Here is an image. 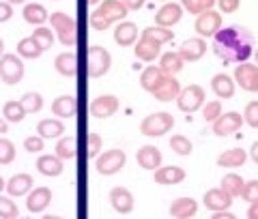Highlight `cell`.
Returning a JSON list of instances; mask_svg holds the SVG:
<instances>
[{
    "label": "cell",
    "mask_w": 258,
    "mask_h": 219,
    "mask_svg": "<svg viewBox=\"0 0 258 219\" xmlns=\"http://www.w3.org/2000/svg\"><path fill=\"white\" fill-rule=\"evenodd\" d=\"M176 105L183 112H196L198 108L205 105V88L198 84H189L187 88H181L179 97H176Z\"/></svg>",
    "instance_id": "obj_7"
},
{
    "label": "cell",
    "mask_w": 258,
    "mask_h": 219,
    "mask_svg": "<svg viewBox=\"0 0 258 219\" xmlns=\"http://www.w3.org/2000/svg\"><path fill=\"white\" fill-rule=\"evenodd\" d=\"M194 28H196V32L200 37H213L215 32L222 28V13L213 11V9L198 13V20L194 24Z\"/></svg>",
    "instance_id": "obj_9"
},
{
    "label": "cell",
    "mask_w": 258,
    "mask_h": 219,
    "mask_svg": "<svg viewBox=\"0 0 258 219\" xmlns=\"http://www.w3.org/2000/svg\"><path fill=\"white\" fill-rule=\"evenodd\" d=\"M211 219H237V215L230 213V210H215Z\"/></svg>",
    "instance_id": "obj_53"
},
{
    "label": "cell",
    "mask_w": 258,
    "mask_h": 219,
    "mask_svg": "<svg viewBox=\"0 0 258 219\" xmlns=\"http://www.w3.org/2000/svg\"><path fill=\"white\" fill-rule=\"evenodd\" d=\"M159 54H161V45H159V43L151 41V39H144V37H140L138 45H136V56H138L140 60H147V62H151V60H155Z\"/></svg>",
    "instance_id": "obj_33"
},
{
    "label": "cell",
    "mask_w": 258,
    "mask_h": 219,
    "mask_svg": "<svg viewBox=\"0 0 258 219\" xmlns=\"http://www.w3.org/2000/svg\"><path fill=\"white\" fill-rule=\"evenodd\" d=\"M18 219H30V217H18Z\"/></svg>",
    "instance_id": "obj_62"
},
{
    "label": "cell",
    "mask_w": 258,
    "mask_h": 219,
    "mask_svg": "<svg viewBox=\"0 0 258 219\" xmlns=\"http://www.w3.org/2000/svg\"><path fill=\"white\" fill-rule=\"evenodd\" d=\"M252 56H254V58H256V62H258V50H254V54H252Z\"/></svg>",
    "instance_id": "obj_61"
},
{
    "label": "cell",
    "mask_w": 258,
    "mask_h": 219,
    "mask_svg": "<svg viewBox=\"0 0 258 219\" xmlns=\"http://www.w3.org/2000/svg\"><path fill=\"white\" fill-rule=\"evenodd\" d=\"M127 18V7L120 0H103L91 13V26L95 30H108L114 22Z\"/></svg>",
    "instance_id": "obj_2"
},
{
    "label": "cell",
    "mask_w": 258,
    "mask_h": 219,
    "mask_svg": "<svg viewBox=\"0 0 258 219\" xmlns=\"http://www.w3.org/2000/svg\"><path fill=\"white\" fill-rule=\"evenodd\" d=\"M213 52L224 62H247L254 54V37L243 26H222L213 35Z\"/></svg>",
    "instance_id": "obj_1"
},
{
    "label": "cell",
    "mask_w": 258,
    "mask_h": 219,
    "mask_svg": "<svg viewBox=\"0 0 258 219\" xmlns=\"http://www.w3.org/2000/svg\"><path fill=\"white\" fill-rule=\"evenodd\" d=\"M247 161V153L243 149H228L217 157V166L222 168H239Z\"/></svg>",
    "instance_id": "obj_31"
},
{
    "label": "cell",
    "mask_w": 258,
    "mask_h": 219,
    "mask_svg": "<svg viewBox=\"0 0 258 219\" xmlns=\"http://www.w3.org/2000/svg\"><path fill=\"white\" fill-rule=\"evenodd\" d=\"M153 178H155V183L159 185H176V183H181L183 178H185V170L179 168V166H164V168H157V170H153Z\"/></svg>",
    "instance_id": "obj_21"
},
{
    "label": "cell",
    "mask_w": 258,
    "mask_h": 219,
    "mask_svg": "<svg viewBox=\"0 0 258 219\" xmlns=\"http://www.w3.org/2000/svg\"><path fill=\"white\" fill-rule=\"evenodd\" d=\"M24 116H26V112H24L20 101L11 99V101H7L3 105V118L7 120V123H22Z\"/></svg>",
    "instance_id": "obj_36"
},
{
    "label": "cell",
    "mask_w": 258,
    "mask_h": 219,
    "mask_svg": "<svg viewBox=\"0 0 258 219\" xmlns=\"http://www.w3.org/2000/svg\"><path fill=\"white\" fill-rule=\"evenodd\" d=\"M205 206L211 208V210H228L232 204V196L228 191H224L222 187H215V189H209L205 193Z\"/></svg>",
    "instance_id": "obj_19"
},
{
    "label": "cell",
    "mask_w": 258,
    "mask_h": 219,
    "mask_svg": "<svg viewBox=\"0 0 258 219\" xmlns=\"http://www.w3.org/2000/svg\"><path fill=\"white\" fill-rule=\"evenodd\" d=\"M76 155H78V142L74 135H64L62 140H58V144H56V157L76 159Z\"/></svg>",
    "instance_id": "obj_35"
},
{
    "label": "cell",
    "mask_w": 258,
    "mask_h": 219,
    "mask_svg": "<svg viewBox=\"0 0 258 219\" xmlns=\"http://www.w3.org/2000/svg\"><path fill=\"white\" fill-rule=\"evenodd\" d=\"M101 135L99 133H88V155L91 157H97L101 151Z\"/></svg>",
    "instance_id": "obj_49"
},
{
    "label": "cell",
    "mask_w": 258,
    "mask_h": 219,
    "mask_svg": "<svg viewBox=\"0 0 258 219\" xmlns=\"http://www.w3.org/2000/svg\"><path fill=\"white\" fill-rule=\"evenodd\" d=\"M7 131H9V123L0 116V133H7Z\"/></svg>",
    "instance_id": "obj_56"
},
{
    "label": "cell",
    "mask_w": 258,
    "mask_h": 219,
    "mask_svg": "<svg viewBox=\"0 0 258 219\" xmlns=\"http://www.w3.org/2000/svg\"><path fill=\"white\" fill-rule=\"evenodd\" d=\"M138 39V26L134 22H120L116 30H114V41L120 45V47H129L136 43Z\"/></svg>",
    "instance_id": "obj_24"
},
{
    "label": "cell",
    "mask_w": 258,
    "mask_h": 219,
    "mask_svg": "<svg viewBox=\"0 0 258 219\" xmlns=\"http://www.w3.org/2000/svg\"><path fill=\"white\" fill-rule=\"evenodd\" d=\"M215 5L220 7V13H235L239 9L241 0H215Z\"/></svg>",
    "instance_id": "obj_50"
},
{
    "label": "cell",
    "mask_w": 258,
    "mask_h": 219,
    "mask_svg": "<svg viewBox=\"0 0 258 219\" xmlns=\"http://www.w3.org/2000/svg\"><path fill=\"white\" fill-rule=\"evenodd\" d=\"M164 76H166V73L159 69V64H149V67L140 73V86L147 93H153V88L161 82V78H164Z\"/></svg>",
    "instance_id": "obj_32"
},
{
    "label": "cell",
    "mask_w": 258,
    "mask_h": 219,
    "mask_svg": "<svg viewBox=\"0 0 258 219\" xmlns=\"http://www.w3.org/2000/svg\"><path fill=\"white\" fill-rule=\"evenodd\" d=\"M47 20L52 22V28H54L56 37H58V41L62 45L74 47L78 43V24H76V20L71 18V15L62 13V11H56Z\"/></svg>",
    "instance_id": "obj_3"
},
{
    "label": "cell",
    "mask_w": 258,
    "mask_h": 219,
    "mask_svg": "<svg viewBox=\"0 0 258 219\" xmlns=\"http://www.w3.org/2000/svg\"><path fill=\"white\" fill-rule=\"evenodd\" d=\"M50 202H52V189L50 187H37L35 191L30 189L28 198H26V208L30 213H41V210H45L50 206Z\"/></svg>",
    "instance_id": "obj_16"
},
{
    "label": "cell",
    "mask_w": 258,
    "mask_h": 219,
    "mask_svg": "<svg viewBox=\"0 0 258 219\" xmlns=\"http://www.w3.org/2000/svg\"><path fill=\"white\" fill-rule=\"evenodd\" d=\"M15 159V146L11 140H0V166H9Z\"/></svg>",
    "instance_id": "obj_44"
},
{
    "label": "cell",
    "mask_w": 258,
    "mask_h": 219,
    "mask_svg": "<svg viewBox=\"0 0 258 219\" xmlns=\"http://www.w3.org/2000/svg\"><path fill=\"white\" fill-rule=\"evenodd\" d=\"M18 204L11 196H0V219H18Z\"/></svg>",
    "instance_id": "obj_42"
},
{
    "label": "cell",
    "mask_w": 258,
    "mask_h": 219,
    "mask_svg": "<svg viewBox=\"0 0 258 219\" xmlns=\"http://www.w3.org/2000/svg\"><path fill=\"white\" fill-rule=\"evenodd\" d=\"M127 155L120 149H110L103 155L97 157V172L103 176H114L120 168L125 166Z\"/></svg>",
    "instance_id": "obj_8"
},
{
    "label": "cell",
    "mask_w": 258,
    "mask_h": 219,
    "mask_svg": "<svg viewBox=\"0 0 258 219\" xmlns=\"http://www.w3.org/2000/svg\"><path fill=\"white\" fill-rule=\"evenodd\" d=\"M235 82L245 88L249 93H256V84H258V64L252 62H239L235 69Z\"/></svg>",
    "instance_id": "obj_12"
},
{
    "label": "cell",
    "mask_w": 258,
    "mask_h": 219,
    "mask_svg": "<svg viewBox=\"0 0 258 219\" xmlns=\"http://www.w3.org/2000/svg\"><path fill=\"white\" fill-rule=\"evenodd\" d=\"M118 108H120V101L116 95H101L91 101V114L95 118H110L112 114H116Z\"/></svg>",
    "instance_id": "obj_11"
},
{
    "label": "cell",
    "mask_w": 258,
    "mask_h": 219,
    "mask_svg": "<svg viewBox=\"0 0 258 219\" xmlns=\"http://www.w3.org/2000/svg\"><path fill=\"white\" fill-rule=\"evenodd\" d=\"M183 64L185 60L181 58V54L179 52H164V54H159V69L166 73V76H174V73H179L183 69Z\"/></svg>",
    "instance_id": "obj_27"
},
{
    "label": "cell",
    "mask_w": 258,
    "mask_h": 219,
    "mask_svg": "<svg viewBox=\"0 0 258 219\" xmlns=\"http://www.w3.org/2000/svg\"><path fill=\"white\" fill-rule=\"evenodd\" d=\"M3 54H5V41L0 39V56H3Z\"/></svg>",
    "instance_id": "obj_59"
},
{
    "label": "cell",
    "mask_w": 258,
    "mask_h": 219,
    "mask_svg": "<svg viewBox=\"0 0 258 219\" xmlns=\"http://www.w3.org/2000/svg\"><path fill=\"white\" fill-rule=\"evenodd\" d=\"M183 18V7L176 3H166L161 9L155 13V24L164 28H172L174 24H179Z\"/></svg>",
    "instance_id": "obj_14"
},
{
    "label": "cell",
    "mask_w": 258,
    "mask_h": 219,
    "mask_svg": "<svg viewBox=\"0 0 258 219\" xmlns=\"http://www.w3.org/2000/svg\"><path fill=\"white\" fill-rule=\"evenodd\" d=\"M64 125L60 123L58 118H43L37 123V133L43 137V140H54V137L62 135Z\"/></svg>",
    "instance_id": "obj_29"
},
{
    "label": "cell",
    "mask_w": 258,
    "mask_h": 219,
    "mask_svg": "<svg viewBox=\"0 0 258 219\" xmlns=\"http://www.w3.org/2000/svg\"><path fill=\"white\" fill-rule=\"evenodd\" d=\"M18 54L24 56V58H39V56L43 54V50L39 47V43L30 35V37H24L22 41L18 43Z\"/></svg>",
    "instance_id": "obj_37"
},
{
    "label": "cell",
    "mask_w": 258,
    "mask_h": 219,
    "mask_svg": "<svg viewBox=\"0 0 258 219\" xmlns=\"http://www.w3.org/2000/svg\"><path fill=\"white\" fill-rule=\"evenodd\" d=\"M22 18L26 20L28 24H32V26H43L50 15H47V11H45V7H43V5L28 3L26 7H24V11H22Z\"/></svg>",
    "instance_id": "obj_30"
},
{
    "label": "cell",
    "mask_w": 258,
    "mask_h": 219,
    "mask_svg": "<svg viewBox=\"0 0 258 219\" xmlns=\"http://www.w3.org/2000/svg\"><path fill=\"white\" fill-rule=\"evenodd\" d=\"M183 7L187 9L189 13L194 15H198V13H203L207 9H211V7L215 5V0H181Z\"/></svg>",
    "instance_id": "obj_43"
},
{
    "label": "cell",
    "mask_w": 258,
    "mask_h": 219,
    "mask_svg": "<svg viewBox=\"0 0 258 219\" xmlns=\"http://www.w3.org/2000/svg\"><path fill=\"white\" fill-rule=\"evenodd\" d=\"M110 204L116 213H132L134 208V196L127 187H114L110 191Z\"/></svg>",
    "instance_id": "obj_20"
},
{
    "label": "cell",
    "mask_w": 258,
    "mask_h": 219,
    "mask_svg": "<svg viewBox=\"0 0 258 219\" xmlns=\"http://www.w3.org/2000/svg\"><path fill=\"white\" fill-rule=\"evenodd\" d=\"M20 103H22V108L26 114H37V112L43 108V97L39 93H26L20 99Z\"/></svg>",
    "instance_id": "obj_38"
},
{
    "label": "cell",
    "mask_w": 258,
    "mask_h": 219,
    "mask_svg": "<svg viewBox=\"0 0 258 219\" xmlns=\"http://www.w3.org/2000/svg\"><path fill=\"white\" fill-rule=\"evenodd\" d=\"M24 78V62L18 54H3L0 56V80L5 84H18Z\"/></svg>",
    "instance_id": "obj_5"
},
{
    "label": "cell",
    "mask_w": 258,
    "mask_h": 219,
    "mask_svg": "<svg viewBox=\"0 0 258 219\" xmlns=\"http://www.w3.org/2000/svg\"><path fill=\"white\" fill-rule=\"evenodd\" d=\"M5 185H7V183H5V178L0 176V191H5Z\"/></svg>",
    "instance_id": "obj_58"
},
{
    "label": "cell",
    "mask_w": 258,
    "mask_h": 219,
    "mask_svg": "<svg viewBox=\"0 0 258 219\" xmlns=\"http://www.w3.org/2000/svg\"><path fill=\"white\" fill-rule=\"evenodd\" d=\"M179 54L183 60L187 62H196L200 60L203 56L207 54V43L203 37H194V39H187V41H183L181 47H179Z\"/></svg>",
    "instance_id": "obj_15"
},
{
    "label": "cell",
    "mask_w": 258,
    "mask_h": 219,
    "mask_svg": "<svg viewBox=\"0 0 258 219\" xmlns=\"http://www.w3.org/2000/svg\"><path fill=\"white\" fill-rule=\"evenodd\" d=\"M172 125H174V116L170 112H155V114H149L140 123V131L147 137H159L170 131Z\"/></svg>",
    "instance_id": "obj_4"
},
{
    "label": "cell",
    "mask_w": 258,
    "mask_h": 219,
    "mask_svg": "<svg viewBox=\"0 0 258 219\" xmlns=\"http://www.w3.org/2000/svg\"><path fill=\"white\" fill-rule=\"evenodd\" d=\"M241 125H243V116L239 112H224V114H220L213 120V133L220 137H226V135L239 131Z\"/></svg>",
    "instance_id": "obj_10"
},
{
    "label": "cell",
    "mask_w": 258,
    "mask_h": 219,
    "mask_svg": "<svg viewBox=\"0 0 258 219\" xmlns=\"http://www.w3.org/2000/svg\"><path fill=\"white\" fill-rule=\"evenodd\" d=\"M241 198H243L245 202H256L258 200V181H247L243 183V189H241Z\"/></svg>",
    "instance_id": "obj_47"
},
{
    "label": "cell",
    "mask_w": 258,
    "mask_h": 219,
    "mask_svg": "<svg viewBox=\"0 0 258 219\" xmlns=\"http://www.w3.org/2000/svg\"><path fill=\"white\" fill-rule=\"evenodd\" d=\"M43 137L41 135H28L26 140H24V149H26L28 153H39V151H43Z\"/></svg>",
    "instance_id": "obj_48"
},
{
    "label": "cell",
    "mask_w": 258,
    "mask_h": 219,
    "mask_svg": "<svg viewBox=\"0 0 258 219\" xmlns=\"http://www.w3.org/2000/svg\"><path fill=\"white\" fill-rule=\"evenodd\" d=\"M54 32L50 28H45V26H37V30L32 32V39L39 43V47L45 52V50H50V47L54 45Z\"/></svg>",
    "instance_id": "obj_41"
},
{
    "label": "cell",
    "mask_w": 258,
    "mask_h": 219,
    "mask_svg": "<svg viewBox=\"0 0 258 219\" xmlns=\"http://www.w3.org/2000/svg\"><path fill=\"white\" fill-rule=\"evenodd\" d=\"M13 18V7L9 3H0V24L9 22Z\"/></svg>",
    "instance_id": "obj_51"
},
{
    "label": "cell",
    "mask_w": 258,
    "mask_h": 219,
    "mask_svg": "<svg viewBox=\"0 0 258 219\" xmlns=\"http://www.w3.org/2000/svg\"><path fill=\"white\" fill-rule=\"evenodd\" d=\"M181 93V84H179V80H176L174 76H164L161 78V82L153 88V97L159 101H172L176 99Z\"/></svg>",
    "instance_id": "obj_13"
},
{
    "label": "cell",
    "mask_w": 258,
    "mask_h": 219,
    "mask_svg": "<svg viewBox=\"0 0 258 219\" xmlns=\"http://www.w3.org/2000/svg\"><path fill=\"white\" fill-rule=\"evenodd\" d=\"M20 3H26V0H9V5H20Z\"/></svg>",
    "instance_id": "obj_60"
},
{
    "label": "cell",
    "mask_w": 258,
    "mask_h": 219,
    "mask_svg": "<svg viewBox=\"0 0 258 219\" xmlns=\"http://www.w3.org/2000/svg\"><path fill=\"white\" fill-rule=\"evenodd\" d=\"M198 213V202L194 198H176L170 204V215L174 219H189Z\"/></svg>",
    "instance_id": "obj_23"
},
{
    "label": "cell",
    "mask_w": 258,
    "mask_h": 219,
    "mask_svg": "<svg viewBox=\"0 0 258 219\" xmlns=\"http://www.w3.org/2000/svg\"><path fill=\"white\" fill-rule=\"evenodd\" d=\"M161 151L157 146L153 144H144L142 149L138 151V155H136V161H138V166L144 168V170H157L161 166Z\"/></svg>",
    "instance_id": "obj_17"
},
{
    "label": "cell",
    "mask_w": 258,
    "mask_h": 219,
    "mask_svg": "<svg viewBox=\"0 0 258 219\" xmlns=\"http://www.w3.org/2000/svg\"><path fill=\"white\" fill-rule=\"evenodd\" d=\"M256 93H258V84H256Z\"/></svg>",
    "instance_id": "obj_64"
},
{
    "label": "cell",
    "mask_w": 258,
    "mask_h": 219,
    "mask_svg": "<svg viewBox=\"0 0 258 219\" xmlns=\"http://www.w3.org/2000/svg\"><path fill=\"white\" fill-rule=\"evenodd\" d=\"M91 3H99V0H91Z\"/></svg>",
    "instance_id": "obj_63"
},
{
    "label": "cell",
    "mask_w": 258,
    "mask_h": 219,
    "mask_svg": "<svg viewBox=\"0 0 258 219\" xmlns=\"http://www.w3.org/2000/svg\"><path fill=\"white\" fill-rule=\"evenodd\" d=\"M222 114V103L220 101H209L207 105H203V116L207 123H213V120Z\"/></svg>",
    "instance_id": "obj_46"
},
{
    "label": "cell",
    "mask_w": 258,
    "mask_h": 219,
    "mask_svg": "<svg viewBox=\"0 0 258 219\" xmlns=\"http://www.w3.org/2000/svg\"><path fill=\"white\" fill-rule=\"evenodd\" d=\"M125 7H127V11H138L144 7V0H120Z\"/></svg>",
    "instance_id": "obj_52"
},
{
    "label": "cell",
    "mask_w": 258,
    "mask_h": 219,
    "mask_svg": "<svg viewBox=\"0 0 258 219\" xmlns=\"http://www.w3.org/2000/svg\"><path fill=\"white\" fill-rule=\"evenodd\" d=\"M52 112L58 118H74L78 114V99L74 95H60L52 101Z\"/></svg>",
    "instance_id": "obj_18"
},
{
    "label": "cell",
    "mask_w": 258,
    "mask_h": 219,
    "mask_svg": "<svg viewBox=\"0 0 258 219\" xmlns=\"http://www.w3.org/2000/svg\"><path fill=\"white\" fill-rule=\"evenodd\" d=\"M142 37L144 39H151V41H155V43H159V45H164V43H168V41H172L174 39V32H172V28H164V26H149V28H144L142 30Z\"/></svg>",
    "instance_id": "obj_34"
},
{
    "label": "cell",
    "mask_w": 258,
    "mask_h": 219,
    "mask_svg": "<svg viewBox=\"0 0 258 219\" xmlns=\"http://www.w3.org/2000/svg\"><path fill=\"white\" fill-rule=\"evenodd\" d=\"M170 149L176 153V155L187 157V155H191L194 144H191L189 137H185V135H181V133H176V135L170 137Z\"/></svg>",
    "instance_id": "obj_39"
},
{
    "label": "cell",
    "mask_w": 258,
    "mask_h": 219,
    "mask_svg": "<svg viewBox=\"0 0 258 219\" xmlns=\"http://www.w3.org/2000/svg\"><path fill=\"white\" fill-rule=\"evenodd\" d=\"M243 123H247L249 127L258 129V101H249L245 105V112H243Z\"/></svg>",
    "instance_id": "obj_45"
},
{
    "label": "cell",
    "mask_w": 258,
    "mask_h": 219,
    "mask_svg": "<svg viewBox=\"0 0 258 219\" xmlns=\"http://www.w3.org/2000/svg\"><path fill=\"white\" fill-rule=\"evenodd\" d=\"M249 157H252L256 164H258V142H254L252 144V149H249Z\"/></svg>",
    "instance_id": "obj_55"
},
{
    "label": "cell",
    "mask_w": 258,
    "mask_h": 219,
    "mask_svg": "<svg viewBox=\"0 0 258 219\" xmlns=\"http://www.w3.org/2000/svg\"><path fill=\"white\" fill-rule=\"evenodd\" d=\"M211 88L220 99H230L235 95V80L230 76H226V73H217L211 80Z\"/></svg>",
    "instance_id": "obj_26"
},
{
    "label": "cell",
    "mask_w": 258,
    "mask_h": 219,
    "mask_svg": "<svg viewBox=\"0 0 258 219\" xmlns=\"http://www.w3.org/2000/svg\"><path fill=\"white\" fill-rule=\"evenodd\" d=\"M54 67H56V71H58L60 76L74 78L76 73H78V56L74 52H62V54L56 56Z\"/></svg>",
    "instance_id": "obj_25"
},
{
    "label": "cell",
    "mask_w": 258,
    "mask_h": 219,
    "mask_svg": "<svg viewBox=\"0 0 258 219\" xmlns=\"http://www.w3.org/2000/svg\"><path fill=\"white\" fill-rule=\"evenodd\" d=\"M222 189L228 191L232 198L241 196V189H243V178H241L239 174H226L222 178Z\"/></svg>",
    "instance_id": "obj_40"
},
{
    "label": "cell",
    "mask_w": 258,
    "mask_h": 219,
    "mask_svg": "<svg viewBox=\"0 0 258 219\" xmlns=\"http://www.w3.org/2000/svg\"><path fill=\"white\" fill-rule=\"evenodd\" d=\"M43 219H62V217H58V215H43Z\"/></svg>",
    "instance_id": "obj_57"
},
{
    "label": "cell",
    "mask_w": 258,
    "mask_h": 219,
    "mask_svg": "<svg viewBox=\"0 0 258 219\" xmlns=\"http://www.w3.org/2000/svg\"><path fill=\"white\" fill-rule=\"evenodd\" d=\"M110 67H112V56L106 47H101V45L88 47V76L101 78L110 71Z\"/></svg>",
    "instance_id": "obj_6"
},
{
    "label": "cell",
    "mask_w": 258,
    "mask_h": 219,
    "mask_svg": "<svg viewBox=\"0 0 258 219\" xmlns=\"http://www.w3.org/2000/svg\"><path fill=\"white\" fill-rule=\"evenodd\" d=\"M37 170L43 176H58L62 174V159L56 155H41L37 159Z\"/></svg>",
    "instance_id": "obj_28"
},
{
    "label": "cell",
    "mask_w": 258,
    "mask_h": 219,
    "mask_svg": "<svg viewBox=\"0 0 258 219\" xmlns=\"http://www.w3.org/2000/svg\"><path fill=\"white\" fill-rule=\"evenodd\" d=\"M247 219H258V200L249 204V208H247Z\"/></svg>",
    "instance_id": "obj_54"
},
{
    "label": "cell",
    "mask_w": 258,
    "mask_h": 219,
    "mask_svg": "<svg viewBox=\"0 0 258 219\" xmlns=\"http://www.w3.org/2000/svg\"><path fill=\"white\" fill-rule=\"evenodd\" d=\"M5 189H7V193H9L11 198H20V196H24V193H28L32 189V176L24 174V172L15 174V176H11L9 181H7Z\"/></svg>",
    "instance_id": "obj_22"
}]
</instances>
